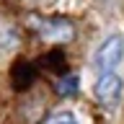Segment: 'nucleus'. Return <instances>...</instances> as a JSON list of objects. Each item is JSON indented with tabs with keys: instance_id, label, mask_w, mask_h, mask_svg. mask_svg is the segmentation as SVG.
<instances>
[{
	"instance_id": "f257e3e1",
	"label": "nucleus",
	"mask_w": 124,
	"mask_h": 124,
	"mask_svg": "<svg viewBox=\"0 0 124 124\" xmlns=\"http://www.w3.org/2000/svg\"><path fill=\"white\" fill-rule=\"evenodd\" d=\"M124 60V36L119 34H111L108 39L101 41V46L93 54V67L98 70V75L103 72H114Z\"/></svg>"
},
{
	"instance_id": "f03ea898",
	"label": "nucleus",
	"mask_w": 124,
	"mask_h": 124,
	"mask_svg": "<svg viewBox=\"0 0 124 124\" xmlns=\"http://www.w3.org/2000/svg\"><path fill=\"white\" fill-rule=\"evenodd\" d=\"M29 23L44 41H52V44H65L75 36V26L65 18H31Z\"/></svg>"
},
{
	"instance_id": "7ed1b4c3",
	"label": "nucleus",
	"mask_w": 124,
	"mask_h": 124,
	"mask_svg": "<svg viewBox=\"0 0 124 124\" xmlns=\"http://www.w3.org/2000/svg\"><path fill=\"white\" fill-rule=\"evenodd\" d=\"M93 93H96V98H98V103H103V106L114 108L119 101H122V93H124V80L116 72H103V75H98V80H96V85H93Z\"/></svg>"
},
{
	"instance_id": "20e7f679",
	"label": "nucleus",
	"mask_w": 124,
	"mask_h": 124,
	"mask_svg": "<svg viewBox=\"0 0 124 124\" xmlns=\"http://www.w3.org/2000/svg\"><path fill=\"white\" fill-rule=\"evenodd\" d=\"M18 46V31L10 26V23L0 21V54L10 52V49H16Z\"/></svg>"
},
{
	"instance_id": "39448f33",
	"label": "nucleus",
	"mask_w": 124,
	"mask_h": 124,
	"mask_svg": "<svg viewBox=\"0 0 124 124\" xmlns=\"http://www.w3.org/2000/svg\"><path fill=\"white\" fill-rule=\"evenodd\" d=\"M78 91V75H65L57 80V93H60L62 98L65 96H72V93Z\"/></svg>"
},
{
	"instance_id": "423d86ee",
	"label": "nucleus",
	"mask_w": 124,
	"mask_h": 124,
	"mask_svg": "<svg viewBox=\"0 0 124 124\" xmlns=\"http://www.w3.org/2000/svg\"><path fill=\"white\" fill-rule=\"evenodd\" d=\"M44 124H80V119H78L70 108H62V111H54Z\"/></svg>"
}]
</instances>
